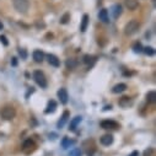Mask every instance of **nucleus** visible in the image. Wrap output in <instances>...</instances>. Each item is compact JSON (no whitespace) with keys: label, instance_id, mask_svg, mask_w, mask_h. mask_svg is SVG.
<instances>
[{"label":"nucleus","instance_id":"f257e3e1","mask_svg":"<svg viewBox=\"0 0 156 156\" xmlns=\"http://www.w3.org/2000/svg\"><path fill=\"white\" fill-rule=\"evenodd\" d=\"M0 114H2V117L4 119L11 121L12 118H15V115H16V109L12 106H5V107L2 108V111H0Z\"/></svg>","mask_w":156,"mask_h":156},{"label":"nucleus","instance_id":"f03ea898","mask_svg":"<svg viewBox=\"0 0 156 156\" xmlns=\"http://www.w3.org/2000/svg\"><path fill=\"white\" fill-rule=\"evenodd\" d=\"M12 4L16 11L21 12V14H26L28 10V0H12Z\"/></svg>","mask_w":156,"mask_h":156},{"label":"nucleus","instance_id":"7ed1b4c3","mask_svg":"<svg viewBox=\"0 0 156 156\" xmlns=\"http://www.w3.org/2000/svg\"><path fill=\"white\" fill-rule=\"evenodd\" d=\"M139 27H140L139 21H138V20H132V21H129V22L126 25V27H124V33H126L127 36H132V34H134V33L139 30Z\"/></svg>","mask_w":156,"mask_h":156},{"label":"nucleus","instance_id":"20e7f679","mask_svg":"<svg viewBox=\"0 0 156 156\" xmlns=\"http://www.w3.org/2000/svg\"><path fill=\"white\" fill-rule=\"evenodd\" d=\"M33 79L34 81L37 83V85H40L41 87H47V79H46V76L41 71V70H36L33 73Z\"/></svg>","mask_w":156,"mask_h":156},{"label":"nucleus","instance_id":"39448f33","mask_svg":"<svg viewBox=\"0 0 156 156\" xmlns=\"http://www.w3.org/2000/svg\"><path fill=\"white\" fill-rule=\"evenodd\" d=\"M101 128L103 129H118L119 128V124L114 122V121H109V119H106V121H102L101 122Z\"/></svg>","mask_w":156,"mask_h":156},{"label":"nucleus","instance_id":"423d86ee","mask_svg":"<svg viewBox=\"0 0 156 156\" xmlns=\"http://www.w3.org/2000/svg\"><path fill=\"white\" fill-rule=\"evenodd\" d=\"M34 147H36L34 141H33V140H31V139H27V140L23 143L22 150H23V152H26V154H31V152L34 150Z\"/></svg>","mask_w":156,"mask_h":156},{"label":"nucleus","instance_id":"0eeeda50","mask_svg":"<svg viewBox=\"0 0 156 156\" xmlns=\"http://www.w3.org/2000/svg\"><path fill=\"white\" fill-rule=\"evenodd\" d=\"M58 98L60 100V102H62L63 105H66V103H68V98H69L68 91H66L65 89H60V90L58 91Z\"/></svg>","mask_w":156,"mask_h":156},{"label":"nucleus","instance_id":"6e6552de","mask_svg":"<svg viewBox=\"0 0 156 156\" xmlns=\"http://www.w3.org/2000/svg\"><path fill=\"white\" fill-rule=\"evenodd\" d=\"M81 121H83V118H81V117H80V115H76V117H74V118L71 119V122H70L69 129L74 132V130L76 129V127H77V126H79V124H80V122H81Z\"/></svg>","mask_w":156,"mask_h":156},{"label":"nucleus","instance_id":"1a4fd4ad","mask_svg":"<svg viewBox=\"0 0 156 156\" xmlns=\"http://www.w3.org/2000/svg\"><path fill=\"white\" fill-rule=\"evenodd\" d=\"M47 59H48V63L52 65V66H55V68H58L59 65H60V62H59V59L54 55V54H48L47 55Z\"/></svg>","mask_w":156,"mask_h":156},{"label":"nucleus","instance_id":"9d476101","mask_svg":"<svg viewBox=\"0 0 156 156\" xmlns=\"http://www.w3.org/2000/svg\"><path fill=\"white\" fill-rule=\"evenodd\" d=\"M112 143H113V136L111 134H105L101 138V144L105 145V146H109Z\"/></svg>","mask_w":156,"mask_h":156},{"label":"nucleus","instance_id":"9b49d317","mask_svg":"<svg viewBox=\"0 0 156 156\" xmlns=\"http://www.w3.org/2000/svg\"><path fill=\"white\" fill-rule=\"evenodd\" d=\"M69 115H70V114H69V112H68V111H65V112L63 113V115L60 117V121H59V122H58V124H57L59 129H62V128L65 126V123H66V121H68V118H69Z\"/></svg>","mask_w":156,"mask_h":156},{"label":"nucleus","instance_id":"f8f14e48","mask_svg":"<svg viewBox=\"0 0 156 156\" xmlns=\"http://www.w3.org/2000/svg\"><path fill=\"white\" fill-rule=\"evenodd\" d=\"M33 59L36 63H42L44 59V53L42 51H34L33 52Z\"/></svg>","mask_w":156,"mask_h":156},{"label":"nucleus","instance_id":"ddd939ff","mask_svg":"<svg viewBox=\"0 0 156 156\" xmlns=\"http://www.w3.org/2000/svg\"><path fill=\"white\" fill-rule=\"evenodd\" d=\"M126 90H127V85L126 84H117L112 89V92L113 94H121V92H124Z\"/></svg>","mask_w":156,"mask_h":156},{"label":"nucleus","instance_id":"4468645a","mask_svg":"<svg viewBox=\"0 0 156 156\" xmlns=\"http://www.w3.org/2000/svg\"><path fill=\"white\" fill-rule=\"evenodd\" d=\"M98 19L102 21V22H105V23H107V22H109V17H108V11L106 10V9H102L101 11H100V14H98Z\"/></svg>","mask_w":156,"mask_h":156},{"label":"nucleus","instance_id":"2eb2a0df","mask_svg":"<svg viewBox=\"0 0 156 156\" xmlns=\"http://www.w3.org/2000/svg\"><path fill=\"white\" fill-rule=\"evenodd\" d=\"M55 109H57V102H55L54 100H51V101L48 102V105H47V109H46L44 112L48 114V113H53Z\"/></svg>","mask_w":156,"mask_h":156},{"label":"nucleus","instance_id":"dca6fc26","mask_svg":"<svg viewBox=\"0 0 156 156\" xmlns=\"http://www.w3.org/2000/svg\"><path fill=\"white\" fill-rule=\"evenodd\" d=\"M75 144V140H73V139H70V138H63V140H62V146H63V149H68V147H70L71 145H74Z\"/></svg>","mask_w":156,"mask_h":156},{"label":"nucleus","instance_id":"f3484780","mask_svg":"<svg viewBox=\"0 0 156 156\" xmlns=\"http://www.w3.org/2000/svg\"><path fill=\"white\" fill-rule=\"evenodd\" d=\"M138 5H139L138 0H126V6L129 10H135L138 8Z\"/></svg>","mask_w":156,"mask_h":156},{"label":"nucleus","instance_id":"a211bd4d","mask_svg":"<svg viewBox=\"0 0 156 156\" xmlns=\"http://www.w3.org/2000/svg\"><path fill=\"white\" fill-rule=\"evenodd\" d=\"M65 65H66V68H68V69H74V68H76V66H77V60H76V59H74V58H69V59H66Z\"/></svg>","mask_w":156,"mask_h":156},{"label":"nucleus","instance_id":"6ab92c4d","mask_svg":"<svg viewBox=\"0 0 156 156\" xmlns=\"http://www.w3.org/2000/svg\"><path fill=\"white\" fill-rule=\"evenodd\" d=\"M112 12H113V17H114V19L119 17V15L122 14V6H121L119 4L114 5V6H113V9H112Z\"/></svg>","mask_w":156,"mask_h":156},{"label":"nucleus","instance_id":"aec40b11","mask_svg":"<svg viewBox=\"0 0 156 156\" xmlns=\"http://www.w3.org/2000/svg\"><path fill=\"white\" fill-rule=\"evenodd\" d=\"M132 105V100H130V97H122L121 100H119V106H122V107H129Z\"/></svg>","mask_w":156,"mask_h":156},{"label":"nucleus","instance_id":"412c9836","mask_svg":"<svg viewBox=\"0 0 156 156\" xmlns=\"http://www.w3.org/2000/svg\"><path fill=\"white\" fill-rule=\"evenodd\" d=\"M87 25H89V16H87V15H84V16H83V21H81V26H80L81 32H85V31H86Z\"/></svg>","mask_w":156,"mask_h":156},{"label":"nucleus","instance_id":"4be33fe9","mask_svg":"<svg viewBox=\"0 0 156 156\" xmlns=\"http://www.w3.org/2000/svg\"><path fill=\"white\" fill-rule=\"evenodd\" d=\"M95 62H96V57H92V55H85L84 57V63L87 65H92Z\"/></svg>","mask_w":156,"mask_h":156},{"label":"nucleus","instance_id":"5701e85b","mask_svg":"<svg viewBox=\"0 0 156 156\" xmlns=\"http://www.w3.org/2000/svg\"><path fill=\"white\" fill-rule=\"evenodd\" d=\"M146 98H147V101H149L150 103H155V101H156V92H155V91H150V92H147Z\"/></svg>","mask_w":156,"mask_h":156},{"label":"nucleus","instance_id":"b1692460","mask_svg":"<svg viewBox=\"0 0 156 156\" xmlns=\"http://www.w3.org/2000/svg\"><path fill=\"white\" fill-rule=\"evenodd\" d=\"M143 52L146 54V55H154L155 54V49L152 47H146V48H143Z\"/></svg>","mask_w":156,"mask_h":156},{"label":"nucleus","instance_id":"393cba45","mask_svg":"<svg viewBox=\"0 0 156 156\" xmlns=\"http://www.w3.org/2000/svg\"><path fill=\"white\" fill-rule=\"evenodd\" d=\"M69 156H81V150L77 149V147H75V149H73V150L70 151Z\"/></svg>","mask_w":156,"mask_h":156},{"label":"nucleus","instance_id":"a878e982","mask_svg":"<svg viewBox=\"0 0 156 156\" xmlns=\"http://www.w3.org/2000/svg\"><path fill=\"white\" fill-rule=\"evenodd\" d=\"M133 49H134L135 53H140V52H143V46L140 43H135L134 47H133Z\"/></svg>","mask_w":156,"mask_h":156},{"label":"nucleus","instance_id":"bb28decb","mask_svg":"<svg viewBox=\"0 0 156 156\" xmlns=\"http://www.w3.org/2000/svg\"><path fill=\"white\" fill-rule=\"evenodd\" d=\"M69 17H70V15H69V14H65V15L60 19V23H66V22L69 21Z\"/></svg>","mask_w":156,"mask_h":156},{"label":"nucleus","instance_id":"cd10ccee","mask_svg":"<svg viewBox=\"0 0 156 156\" xmlns=\"http://www.w3.org/2000/svg\"><path fill=\"white\" fill-rule=\"evenodd\" d=\"M0 42H3L4 46H8V44H9V42H8V40H6L5 36H0Z\"/></svg>","mask_w":156,"mask_h":156},{"label":"nucleus","instance_id":"c85d7f7f","mask_svg":"<svg viewBox=\"0 0 156 156\" xmlns=\"http://www.w3.org/2000/svg\"><path fill=\"white\" fill-rule=\"evenodd\" d=\"M19 53H20V55H21V58H22V59H26L27 53H26V51H25V49H19Z\"/></svg>","mask_w":156,"mask_h":156},{"label":"nucleus","instance_id":"c756f323","mask_svg":"<svg viewBox=\"0 0 156 156\" xmlns=\"http://www.w3.org/2000/svg\"><path fill=\"white\" fill-rule=\"evenodd\" d=\"M129 156H139V152H138V151H133Z\"/></svg>","mask_w":156,"mask_h":156},{"label":"nucleus","instance_id":"7c9ffc66","mask_svg":"<svg viewBox=\"0 0 156 156\" xmlns=\"http://www.w3.org/2000/svg\"><path fill=\"white\" fill-rule=\"evenodd\" d=\"M17 63H16V58H12V65H16Z\"/></svg>","mask_w":156,"mask_h":156},{"label":"nucleus","instance_id":"2f4dec72","mask_svg":"<svg viewBox=\"0 0 156 156\" xmlns=\"http://www.w3.org/2000/svg\"><path fill=\"white\" fill-rule=\"evenodd\" d=\"M3 27H4V26H3V23H2V21H0V31H2V30H3Z\"/></svg>","mask_w":156,"mask_h":156},{"label":"nucleus","instance_id":"473e14b6","mask_svg":"<svg viewBox=\"0 0 156 156\" xmlns=\"http://www.w3.org/2000/svg\"><path fill=\"white\" fill-rule=\"evenodd\" d=\"M152 2H155V0H152Z\"/></svg>","mask_w":156,"mask_h":156}]
</instances>
